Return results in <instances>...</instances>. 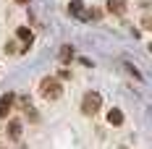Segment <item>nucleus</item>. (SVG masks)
<instances>
[{"label": "nucleus", "instance_id": "1", "mask_svg": "<svg viewBox=\"0 0 152 149\" xmlns=\"http://www.w3.org/2000/svg\"><path fill=\"white\" fill-rule=\"evenodd\" d=\"M61 94H63V89H61V81H58V78L47 76V78L39 81V97H45V100H58Z\"/></svg>", "mask_w": 152, "mask_h": 149}, {"label": "nucleus", "instance_id": "2", "mask_svg": "<svg viewBox=\"0 0 152 149\" xmlns=\"http://www.w3.org/2000/svg\"><path fill=\"white\" fill-rule=\"evenodd\" d=\"M100 105H102L100 94H97V92H87V94L81 97V113H84V115H94V113L100 110Z\"/></svg>", "mask_w": 152, "mask_h": 149}, {"label": "nucleus", "instance_id": "3", "mask_svg": "<svg viewBox=\"0 0 152 149\" xmlns=\"http://www.w3.org/2000/svg\"><path fill=\"white\" fill-rule=\"evenodd\" d=\"M13 102H16V94H13V92H8V94H3V97H0V118L11 115V110H13Z\"/></svg>", "mask_w": 152, "mask_h": 149}, {"label": "nucleus", "instance_id": "4", "mask_svg": "<svg viewBox=\"0 0 152 149\" xmlns=\"http://www.w3.org/2000/svg\"><path fill=\"white\" fill-rule=\"evenodd\" d=\"M105 5H107V11L115 13V16H123V13H126V0H107Z\"/></svg>", "mask_w": 152, "mask_h": 149}, {"label": "nucleus", "instance_id": "5", "mask_svg": "<svg viewBox=\"0 0 152 149\" xmlns=\"http://www.w3.org/2000/svg\"><path fill=\"white\" fill-rule=\"evenodd\" d=\"M68 13L79 16V18H89V16L84 13V3H81V0H71V3H68Z\"/></svg>", "mask_w": 152, "mask_h": 149}, {"label": "nucleus", "instance_id": "6", "mask_svg": "<svg viewBox=\"0 0 152 149\" xmlns=\"http://www.w3.org/2000/svg\"><path fill=\"white\" fill-rule=\"evenodd\" d=\"M107 123H110V126H121L123 123V113L118 110V107H113V110L107 113Z\"/></svg>", "mask_w": 152, "mask_h": 149}, {"label": "nucleus", "instance_id": "7", "mask_svg": "<svg viewBox=\"0 0 152 149\" xmlns=\"http://www.w3.org/2000/svg\"><path fill=\"white\" fill-rule=\"evenodd\" d=\"M16 34H18V39H24V50H29V45H31V39H34V34H31L29 29H26V26H18V31H16Z\"/></svg>", "mask_w": 152, "mask_h": 149}, {"label": "nucleus", "instance_id": "8", "mask_svg": "<svg viewBox=\"0 0 152 149\" xmlns=\"http://www.w3.org/2000/svg\"><path fill=\"white\" fill-rule=\"evenodd\" d=\"M8 136H11V139H18V136H21V123H18V120H11V123H8Z\"/></svg>", "mask_w": 152, "mask_h": 149}, {"label": "nucleus", "instance_id": "9", "mask_svg": "<svg viewBox=\"0 0 152 149\" xmlns=\"http://www.w3.org/2000/svg\"><path fill=\"white\" fill-rule=\"evenodd\" d=\"M71 58H74V50L66 45V47L61 50V60H63V63H71Z\"/></svg>", "mask_w": 152, "mask_h": 149}, {"label": "nucleus", "instance_id": "10", "mask_svg": "<svg viewBox=\"0 0 152 149\" xmlns=\"http://www.w3.org/2000/svg\"><path fill=\"white\" fill-rule=\"evenodd\" d=\"M58 76H61V78H71V68H61Z\"/></svg>", "mask_w": 152, "mask_h": 149}, {"label": "nucleus", "instance_id": "11", "mask_svg": "<svg viewBox=\"0 0 152 149\" xmlns=\"http://www.w3.org/2000/svg\"><path fill=\"white\" fill-rule=\"evenodd\" d=\"M16 3H18V5H24V3H29V0H16Z\"/></svg>", "mask_w": 152, "mask_h": 149}]
</instances>
